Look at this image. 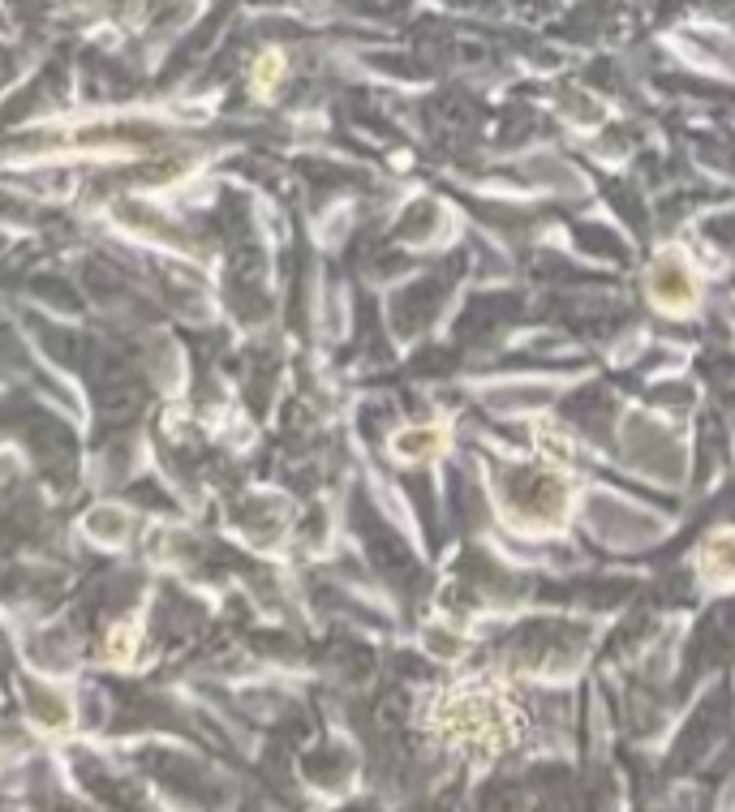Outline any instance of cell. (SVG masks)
<instances>
[{"mask_svg":"<svg viewBox=\"0 0 735 812\" xmlns=\"http://www.w3.org/2000/svg\"><path fill=\"white\" fill-rule=\"evenodd\" d=\"M280 74H284V56L276 48L258 56V61H254V95H267L271 86L280 82Z\"/></svg>","mask_w":735,"mask_h":812,"instance_id":"cell-1","label":"cell"},{"mask_svg":"<svg viewBox=\"0 0 735 812\" xmlns=\"http://www.w3.org/2000/svg\"><path fill=\"white\" fill-rule=\"evenodd\" d=\"M134 645H138V628H134V623H121V628H112V636H108L112 662H125L129 654H134Z\"/></svg>","mask_w":735,"mask_h":812,"instance_id":"cell-2","label":"cell"}]
</instances>
